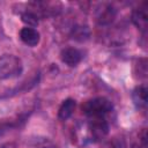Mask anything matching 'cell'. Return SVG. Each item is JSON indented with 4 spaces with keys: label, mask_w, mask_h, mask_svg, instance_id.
Instances as JSON below:
<instances>
[{
    "label": "cell",
    "mask_w": 148,
    "mask_h": 148,
    "mask_svg": "<svg viewBox=\"0 0 148 148\" xmlns=\"http://www.w3.org/2000/svg\"><path fill=\"white\" fill-rule=\"evenodd\" d=\"M38 148H57V147L51 146V145H45V146H40V147H38Z\"/></svg>",
    "instance_id": "cell-12"
},
{
    "label": "cell",
    "mask_w": 148,
    "mask_h": 148,
    "mask_svg": "<svg viewBox=\"0 0 148 148\" xmlns=\"http://www.w3.org/2000/svg\"><path fill=\"white\" fill-rule=\"evenodd\" d=\"M74 109H75V101L72 99V98H67L62 102V104L60 105L59 108V111H58V117L59 119L61 120H67L74 112Z\"/></svg>",
    "instance_id": "cell-8"
},
{
    "label": "cell",
    "mask_w": 148,
    "mask_h": 148,
    "mask_svg": "<svg viewBox=\"0 0 148 148\" xmlns=\"http://www.w3.org/2000/svg\"><path fill=\"white\" fill-rule=\"evenodd\" d=\"M114 16H116V10L111 6H106V7H103L102 9L98 10V13H97V21L101 24H108V23L112 22Z\"/></svg>",
    "instance_id": "cell-9"
},
{
    "label": "cell",
    "mask_w": 148,
    "mask_h": 148,
    "mask_svg": "<svg viewBox=\"0 0 148 148\" xmlns=\"http://www.w3.org/2000/svg\"><path fill=\"white\" fill-rule=\"evenodd\" d=\"M133 148H146V147H143L141 145H135V146H133Z\"/></svg>",
    "instance_id": "cell-13"
},
{
    "label": "cell",
    "mask_w": 148,
    "mask_h": 148,
    "mask_svg": "<svg viewBox=\"0 0 148 148\" xmlns=\"http://www.w3.org/2000/svg\"><path fill=\"white\" fill-rule=\"evenodd\" d=\"M72 37L76 40H86L89 37V30L87 27H82V25H77L75 28H73L72 30Z\"/></svg>",
    "instance_id": "cell-10"
},
{
    "label": "cell",
    "mask_w": 148,
    "mask_h": 148,
    "mask_svg": "<svg viewBox=\"0 0 148 148\" xmlns=\"http://www.w3.org/2000/svg\"><path fill=\"white\" fill-rule=\"evenodd\" d=\"M132 21L133 23L142 31H146L147 29V22H148V15H147V9L145 7L138 8L133 12L132 14Z\"/></svg>",
    "instance_id": "cell-7"
},
{
    "label": "cell",
    "mask_w": 148,
    "mask_h": 148,
    "mask_svg": "<svg viewBox=\"0 0 148 148\" xmlns=\"http://www.w3.org/2000/svg\"><path fill=\"white\" fill-rule=\"evenodd\" d=\"M23 71L22 61L14 54H3L0 57V79L8 80L18 76Z\"/></svg>",
    "instance_id": "cell-1"
},
{
    "label": "cell",
    "mask_w": 148,
    "mask_h": 148,
    "mask_svg": "<svg viewBox=\"0 0 148 148\" xmlns=\"http://www.w3.org/2000/svg\"><path fill=\"white\" fill-rule=\"evenodd\" d=\"M60 58H61V61L65 62L66 65L71 66V67H74L76 66L81 59H82V53L81 51H79L77 49H74V47H66L61 51V54H60Z\"/></svg>",
    "instance_id": "cell-4"
},
{
    "label": "cell",
    "mask_w": 148,
    "mask_h": 148,
    "mask_svg": "<svg viewBox=\"0 0 148 148\" xmlns=\"http://www.w3.org/2000/svg\"><path fill=\"white\" fill-rule=\"evenodd\" d=\"M21 40L28 46H36L39 43V32L34 28H22L20 31Z\"/></svg>",
    "instance_id": "cell-5"
},
{
    "label": "cell",
    "mask_w": 148,
    "mask_h": 148,
    "mask_svg": "<svg viewBox=\"0 0 148 148\" xmlns=\"http://www.w3.org/2000/svg\"><path fill=\"white\" fill-rule=\"evenodd\" d=\"M89 131L95 139H102L108 134L109 125L104 117H92L89 120Z\"/></svg>",
    "instance_id": "cell-3"
},
{
    "label": "cell",
    "mask_w": 148,
    "mask_h": 148,
    "mask_svg": "<svg viewBox=\"0 0 148 148\" xmlns=\"http://www.w3.org/2000/svg\"><path fill=\"white\" fill-rule=\"evenodd\" d=\"M147 97H148V91L145 84L138 86L132 92L133 102L138 109H145L147 106Z\"/></svg>",
    "instance_id": "cell-6"
},
{
    "label": "cell",
    "mask_w": 148,
    "mask_h": 148,
    "mask_svg": "<svg viewBox=\"0 0 148 148\" xmlns=\"http://www.w3.org/2000/svg\"><path fill=\"white\" fill-rule=\"evenodd\" d=\"M112 103L105 97H96L87 101L82 105V111L89 118L92 117H104L112 110Z\"/></svg>",
    "instance_id": "cell-2"
},
{
    "label": "cell",
    "mask_w": 148,
    "mask_h": 148,
    "mask_svg": "<svg viewBox=\"0 0 148 148\" xmlns=\"http://www.w3.org/2000/svg\"><path fill=\"white\" fill-rule=\"evenodd\" d=\"M21 20H22V22H23L24 24H27L29 28H32V27H35V25L38 24V16H37L35 13L30 12V10H27V12L22 13Z\"/></svg>",
    "instance_id": "cell-11"
}]
</instances>
